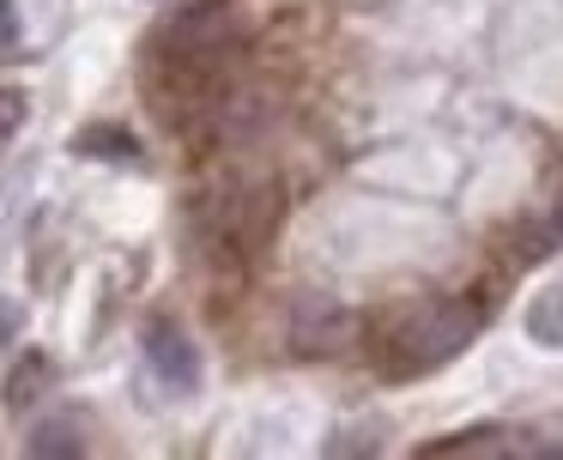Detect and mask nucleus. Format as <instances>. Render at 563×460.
<instances>
[{
  "instance_id": "9b49d317",
  "label": "nucleus",
  "mask_w": 563,
  "mask_h": 460,
  "mask_svg": "<svg viewBox=\"0 0 563 460\" xmlns=\"http://www.w3.org/2000/svg\"><path fill=\"white\" fill-rule=\"evenodd\" d=\"M13 43H19V7L0 0V48H13Z\"/></svg>"
},
{
  "instance_id": "f257e3e1",
  "label": "nucleus",
  "mask_w": 563,
  "mask_h": 460,
  "mask_svg": "<svg viewBox=\"0 0 563 460\" xmlns=\"http://www.w3.org/2000/svg\"><path fill=\"white\" fill-rule=\"evenodd\" d=\"M478 327H485V309H478V297H437V303H418V309L400 315V327L388 333V363H394L400 375L442 370L449 358H461V351L473 346Z\"/></svg>"
},
{
  "instance_id": "1a4fd4ad",
  "label": "nucleus",
  "mask_w": 563,
  "mask_h": 460,
  "mask_svg": "<svg viewBox=\"0 0 563 460\" xmlns=\"http://www.w3.org/2000/svg\"><path fill=\"white\" fill-rule=\"evenodd\" d=\"M25 116H31L25 91H19V85H0V145H7L19 128H25Z\"/></svg>"
},
{
  "instance_id": "7ed1b4c3",
  "label": "nucleus",
  "mask_w": 563,
  "mask_h": 460,
  "mask_svg": "<svg viewBox=\"0 0 563 460\" xmlns=\"http://www.w3.org/2000/svg\"><path fill=\"white\" fill-rule=\"evenodd\" d=\"M352 333H357V315L333 297H303L291 315V351L297 358H333V351L352 346Z\"/></svg>"
},
{
  "instance_id": "39448f33",
  "label": "nucleus",
  "mask_w": 563,
  "mask_h": 460,
  "mask_svg": "<svg viewBox=\"0 0 563 460\" xmlns=\"http://www.w3.org/2000/svg\"><path fill=\"white\" fill-rule=\"evenodd\" d=\"M49 382H55V363L43 358V351H25V358L13 363V375H7V406L13 412L37 406V399L49 394Z\"/></svg>"
},
{
  "instance_id": "0eeeda50",
  "label": "nucleus",
  "mask_w": 563,
  "mask_h": 460,
  "mask_svg": "<svg viewBox=\"0 0 563 460\" xmlns=\"http://www.w3.org/2000/svg\"><path fill=\"white\" fill-rule=\"evenodd\" d=\"M527 339L533 346H563V278H551L533 303H527Z\"/></svg>"
},
{
  "instance_id": "9d476101",
  "label": "nucleus",
  "mask_w": 563,
  "mask_h": 460,
  "mask_svg": "<svg viewBox=\"0 0 563 460\" xmlns=\"http://www.w3.org/2000/svg\"><path fill=\"white\" fill-rule=\"evenodd\" d=\"M521 436H509V430H461V436H442L437 448H515Z\"/></svg>"
},
{
  "instance_id": "f03ea898",
  "label": "nucleus",
  "mask_w": 563,
  "mask_h": 460,
  "mask_svg": "<svg viewBox=\"0 0 563 460\" xmlns=\"http://www.w3.org/2000/svg\"><path fill=\"white\" fill-rule=\"evenodd\" d=\"M279 212H285V194L273 188V182H236L231 194H219V200L200 212V224H207V237L219 254L249 261V254H261L279 237Z\"/></svg>"
},
{
  "instance_id": "6e6552de",
  "label": "nucleus",
  "mask_w": 563,
  "mask_h": 460,
  "mask_svg": "<svg viewBox=\"0 0 563 460\" xmlns=\"http://www.w3.org/2000/svg\"><path fill=\"white\" fill-rule=\"evenodd\" d=\"M79 448H86V442H79V430H74V424H62V418L43 424V430H31V454H79Z\"/></svg>"
},
{
  "instance_id": "f8f14e48",
  "label": "nucleus",
  "mask_w": 563,
  "mask_h": 460,
  "mask_svg": "<svg viewBox=\"0 0 563 460\" xmlns=\"http://www.w3.org/2000/svg\"><path fill=\"white\" fill-rule=\"evenodd\" d=\"M19 333V303H0V339Z\"/></svg>"
},
{
  "instance_id": "423d86ee",
  "label": "nucleus",
  "mask_w": 563,
  "mask_h": 460,
  "mask_svg": "<svg viewBox=\"0 0 563 460\" xmlns=\"http://www.w3.org/2000/svg\"><path fill=\"white\" fill-rule=\"evenodd\" d=\"M74 152L79 157H115V164H134L140 140L122 128V121H91L86 133H74Z\"/></svg>"
},
{
  "instance_id": "20e7f679",
  "label": "nucleus",
  "mask_w": 563,
  "mask_h": 460,
  "mask_svg": "<svg viewBox=\"0 0 563 460\" xmlns=\"http://www.w3.org/2000/svg\"><path fill=\"white\" fill-rule=\"evenodd\" d=\"M146 363H152V375H158V387H170V394H195L200 387V351L176 321L146 327Z\"/></svg>"
}]
</instances>
